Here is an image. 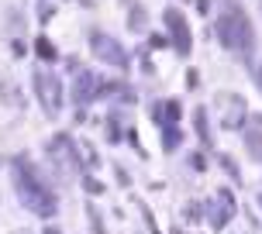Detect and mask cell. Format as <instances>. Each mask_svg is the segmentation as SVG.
Instances as JSON below:
<instances>
[{
  "label": "cell",
  "instance_id": "12",
  "mask_svg": "<svg viewBox=\"0 0 262 234\" xmlns=\"http://www.w3.org/2000/svg\"><path fill=\"white\" fill-rule=\"evenodd\" d=\"M259 83H262V69H259Z\"/></svg>",
  "mask_w": 262,
  "mask_h": 234
},
{
  "label": "cell",
  "instance_id": "13",
  "mask_svg": "<svg viewBox=\"0 0 262 234\" xmlns=\"http://www.w3.org/2000/svg\"><path fill=\"white\" fill-rule=\"evenodd\" d=\"M259 203H262V196H259Z\"/></svg>",
  "mask_w": 262,
  "mask_h": 234
},
{
  "label": "cell",
  "instance_id": "11",
  "mask_svg": "<svg viewBox=\"0 0 262 234\" xmlns=\"http://www.w3.org/2000/svg\"><path fill=\"white\" fill-rule=\"evenodd\" d=\"M45 234H59V231H55V227H52V231H45Z\"/></svg>",
  "mask_w": 262,
  "mask_h": 234
},
{
  "label": "cell",
  "instance_id": "6",
  "mask_svg": "<svg viewBox=\"0 0 262 234\" xmlns=\"http://www.w3.org/2000/svg\"><path fill=\"white\" fill-rule=\"evenodd\" d=\"M231 214H235V203H231V193L221 190V207L214 210V227H224V224L231 221Z\"/></svg>",
  "mask_w": 262,
  "mask_h": 234
},
{
  "label": "cell",
  "instance_id": "1",
  "mask_svg": "<svg viewBox=\"0 0 262 234\" xmlns=\"http://www.w3.org/2000/svg\"><path fill=\"white\" fill-rule=\"evenodd\" d=\"M17 193H21V200H25V207L31 210V214H38V217H52L55 214V193L41 182V176L31 166H28L25 158H17Z\"/></svg>",
  "mask_w": 262,
  "mask_h": 234
},
{
  "label": "cell",
  "instance_id": "4",
  "mask_svg": "<svg viewBox=\"0 0 262 234\" xmlns=\"http://www.w3.org/2000/svg\"><path fill=\"white\" fill-rule=\"evenodd\" d=\"M166 25L172 28V38H176V49L180 52H190V31H186V21H183V14L180 11H166Z\"/></svg>",
  "mask_w": 262,
  "mask_h": 234
},
{
  "label": "cell",
  "instance_id": "3",
  "mask_svg": "<svg viewBox=\"0 0 262 234\" xmlns=\"http://www.w3.org/2000/svg\"><path fill=\"white\" fill-rule=\"evenodd\" d=\"M35 90H38V100H41V107H45V114H55L59 104H62V86H59V79H55L52 73L38 69V73H35Z\"/></svg>",
  "mask_w": 262,
  "mask_h": 234
},
{
  "label": "cell",
  "instance_id": "2",
  "mask_svg": "<svg viewBox=\"0 0 262 234\" xmlns=\"http://www.w3.org/2000/svg\"><path fill=\"white\" fill-rule=\"evenodd\" d=\"M217 38H221L224 49H235V52H249L252 49V25L238 0H224L221 21H217Z\"/></svg>",
  "mask_w": 262,
  "mask_h": 234
},
{
  "label": "cell",
  "instance_id": "5",
  "mask_svg": "<svg viewBox=\"0 0 262 234\" xmlns=\"http://www.w3.org/2000/svg\"><path fill=\"white\" fill-rule=\"evenodd\" d=\"M90 45H93V52L100 55V59H107V62H114V65H124V52H121V45H114V41H107L100 31L90 38Z\"/></svg>",
  "mask_w": 262,
  "mask_h": 234
},
{
  "label": "cell",
  "instance_id": "8",
  "mask_svg": "<svg viewBox=\"0 0 262 234\" xmlns=\"http://www.w3.org/2000/svg\"><path fill=\"white\" fill-rule=\"evenodd\" d=\"M245 142H249L252 158H255V162H262V131H249V138H245Z\"/></svg>",
  "mask_w": 262,
  "mask_h": 234
},
{
  "label": "cell",
  "instance_id": "10",
  "mask_svg": "<svg viewBox=\"0 0 262 234\" xmlns=\"http://www.w3.org/2000/svg\"><path fill=\"white\" fill-rule=\"evenodd\" d=\"M83 186H86L90 193H104V186H100L97 179H90V176H83Z\"/></svg>",
  "mask_w": 262,
  "mask_h": 234
},
{
  "label": "cell",
  "instance_id": "7",
  "mask_svg": "<svg viewBox=\"0 0 262 234\" xmlns=\"http://www.w3.org/2000/svg\"><path fill=\"white\" fill-rule=\"evenodd\" d=\"M93 97V76H76V100H90Z\"/></svg>",
  "mask_w": 262,
  "mask_h": 234
},
{
  "label": "cell",
  "instance_id": "9",
  "mask_svg": "<svg viewBox=\"0 0 262 234\" xmlns=\"http://www.w3.org/2000/svg\"><path fill=\"white\" fill-rule=\"evenodd\" d=\"M38 55H41V59H55V49L45 38H38Z\"/></svg>",
  "mask_w": 262,
  "mask_h": 234
}]
</instances>
